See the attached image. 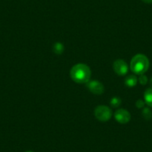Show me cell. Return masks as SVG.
Instances as JSON below:
<instances>
[{
  "label": "cell",
  "instance_id": "cell-1",
  "mask_svg": "<svg viewBox=\"0 0 152 152\" xmlns=\"http://www.w3.org/2000/svg\"><path fill=\"white\" fill-rule=\"evenodd\" d=\"M70 77L75 83L87 84L90 80L91 70L84 64H77L70 70Z\"/></svg>",
  "mask_w": 152,
  "mask_h": 152
},
{
  "label": "cell",
  "instance_id": "cell-2",
  "mask_svg": "<svg viewBox=\"0 0 152 152\" xmlns=\"http://www.w3.org/2000/svg\"><path fill=\"white\" fill-rule=\"evenodd\" d=\"M149 60L142 54H138L133 57L131 59L130 68L134 73L137 75H143L149 68Z\"/></svg>",
  "mask_w": 152,
  "mask_h": 152
},
{
  "label": "cell",
  "instance_id": "cell-3",
  "mask_svg": "<svg viewBox=\"0 0 152 152\" xmlns=\"http://www.w3.org/2000/svg\"><path fill=\"white\" fill-rule=\"evenodd\" d=\"M94 115L98 120L101 122H107L112 116V110L105 105H99L94 110Z\"/></svg>",
  "mask_w": 152,
  "mask_h": 152
},
{
  "label": "cell",
  "instance_id": "cell-4",
  "mask_svg": "<svg viewBox=\"0 0 152 152\" xmlns=\"http://www.w3.org/2000/svg\"><path fill=\"white\" fill-rule=\"evenodd\" d=\"M114 72L118 75H125L128 72V66L125 61L122 59H118L114 61L113 64Z\"/></svg>",
  "mask_w": 152,
  "mask_h": 152
},
{
  "label": "cell",
  "instance_id": "cell-5",
  "mask_svg": "<svg viewBox=\"0 0 152 152\" xmlns=\"http://www.w3.org/2000/svg\"><path fill=\"white\" fill-rule=\"evenodd\" d=\"M86 86L91 93L96 95H102L104 92V87L100 81L93 80V81H89L86 84Z\"/></svg>",
  "mask_w": 152,
  "mask_h": 152
},
{
  "label": "cell",
  "instance_id": "cell-6",
  "mask_svg": "<svg viewBox=\"0 0 152 152\" xmlns=\"http://www.w3.org/2000/svg\"><path fill=\"white\" fill-rule=\"evenodd\" d=\"M114 117L119 123L126 124L131 120V114L127 110L119 109L115 112Z\"/></svg>",
  "mask_w": 152,
  "mask_h": 152
},
{
  "label": "cell",
  "instance_id": "cell-7",
  "mask_svg": "<svg viewBox=\"0 0 152 152\" xmlns=\"http://www.w3.org/2000/svg\"><path fill=\"white\" fill-rule=\"evenodd\" d=\"M138 79L134 75H131L128 76L125 80V84L127 87H133L134 86L137 85Z\"/></svg>",
  "mask_w": 152,
  "mask_h": 152
},
{
  "label": "cell",
  "instance_id": "cell-8",
  "mask_svg": "<svg viewBox=\"0 0 152 152\" xmlns=\"http://www.w3.org/2000/svg\"><path fill=\"white\" fill-rule=\"evenodd\" d=\"M145 103L148 106L152 107V88H148L145 90L144 93Z\"/></svg>",
  "mask_w": 152,
  "mask_h": 152
},
{
  "label": "cell",
  "instance_id": "cell-9",
  "mask_svg": "<svg viewBox=\"0 0 152 152\" xmlns=\"http://www.w3.org/2000/svg\"><path fill=\"white\" fill-rule=\"evenodd\" d=\"M52 50L56 55H61L64 51V46L61 43L57 42L52 46Z\"/></svg>",
  "mask_w": 152,
  "mask_h": 152
},
{
  "label": "cell",
  "instance_id": "cell-10",
  "mask_svg": "<svg viewBox=\"0 0 152 152\" xmlns=\"http://www.w3.org/2000/svg\"><path fill=\"white\" fill-rule=\"evenodd\" d=\"M110 105L113 107H118L122 104V100H121L119 97H116H116H113L110 99Z\"/></svg>",
  "mask_w": 152,
  "mask_h": 152
},
{
  "label": "cell",
  "instance_id": "cell-11",
  "mask_svg": "<svg viewBox=\"0 0 152 152\" xmlns=\"http://www.w3.org/2000/svg\"><path fill=\"white\" fill-rule=\"evenodd\" d=\"M142 114V116L144 117V119H146V120H151L152 119V112L149 108H144Z\"/></svg>",
  "mask_w": 152,
  "mask_h": 152
},
{
  "label": "cell",
  "instance_id": "cell-12",
  "mask_svg": "<svg viewBox=\"0 0 152 152\" xmlns=\"http://www.w3.org/2000/svg\"><path fill=\"white\" fill-rule=\"evenodd\" d=\"M139 81L142 85H145L148 82V78L144 75H140V77L139 78Z\"/></svg>",
  "mask_w": 152,
  "mask_h": 152
},
{
  "label": "cell",
  "instance_id": "cell-13",
  "mask_svg": "<svg viewBox=\"0 0 152 152\" xmlns=\"http://www.w3.org/2000/svg\"><path fill=\"white\" fill-rule=\"evenodd\" d=\"M145 104V102H143V101L141 100V99H139V100L136 102V106H137V107L138 108H142L144 107Z\"/></svg>",
  "mask_w": 152,
  "mask_h": 152
},
{
  "label": "cell",
  "instance_id": "cell-14",
  "mask_svg": "<svg viewBox=\"0 0 152 152\" xmlns=\"http://www.w3.org/2000/svg\"><path fill=\"white\" fill-rule=\"evenodd\" d=\"M143 2L145 3H147V4H151L152 3V0H142Z\"/></svg>",
  "mask_w": 152,
  "mask_h": 152
},
{
  "label": "cell",
  "instance_id": "cell-15",
  "mask_svg": "<svg viewBox=\"0 0 152 152\" xmlns=\"http://www.w3.org/2000/svg\"><path fill=\"white\" fill-rule=\"evenodd\" d=\"M151 86H152V78H151Z\"/></svg>",
  "mask_w": 152,
  "mask_h": 152
},
{
  "label": "cell",
  "instance_id": "cell-16",
  "mask_svg": "<svg viewBox=\"0 0 152 152\" xmlns=\"http://www.w3.org/2000/svg\"><path fill=\"white\" fill-rule=\"evenodd\" d=\"M26 152H33V151H26Z\"/></svg>",
  "mask_w": 152,
  "mask_h": 152
}]
</instances>
